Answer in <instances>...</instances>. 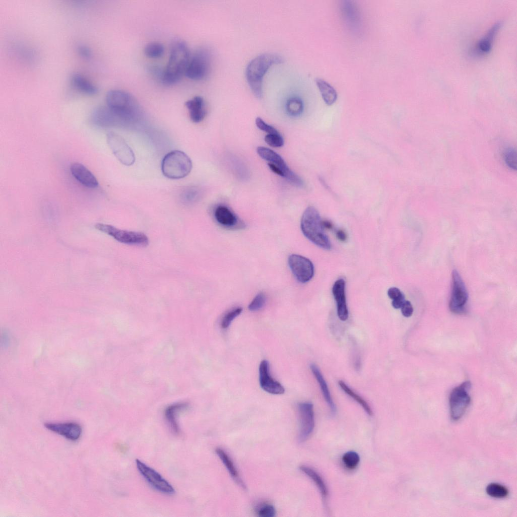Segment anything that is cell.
<instances>
[{
    "label": "cell",
    "mask_w": 517,
    "mask_h": 517,
    "mask_svg": "<svg viewBox=\"0 0 517 517\" xmlns=\"http://www.w3.org/2000/svg\"><path fill=\"white\" fill-rule=\"evenodd\" d=\"M107 141L115 156L122 164L129 166L134 164V154L121 136L114 132H110L107 135Z\"/></svg>",
    "instance_id": "11"
},
{
    "label": "cell",
    "mask_w": 517,
    "mask_h": 517,
    "mask_svg": "<svg viewBox=\"0 0 517 517\" xmlns=\"http://www.w3.org/2000/svg\"><path fill=\"white\" fill-rule=\"evenodd\" d=\"M242 311V308L241 307H237L227 312L222 319L221 322L222 328L223 329L228 328L232 321L239 316Z\"/></svg>",
    "instance_id": "33"
},
{
    "label": "cell",
    "mask_w": 517,
    "mask_h": 517,
    "mask_svg": "<svg viewBox=\"0 0 517 517\" xmlns=\"http://www.w3.org/2000/svg\"><path fill=\"white\" fill-rule=\"evenodd\" d=\"M405 299V297H404V296H403L402 297H400L399 298H398L397 299L393 300L392 302V305L393 307L394 308H396V309L401 308V307L403 303L405 301V299Z\"/></svg>",
    "instance_id": "44"
},
{
    "label": "cell",
    "mask_w": 517,
    "mask_h": 517,
    "mask_svg": "<svg viewBox=\"0 0 517 517\" xmlns=\"http://www.w3.org/2000/svg\"><path fill=\"white\" fill-rule=\"evenodd\" d=\"M298 410L300 419L298 441L302 443L307 439L315 427L313 404L309 402L300 403Z\"/></svg>",
    "instance_id": "14"
},
{
    "label": "cell",
    "mask_w": 517,
    "mask_h": 517,
    "mask_svg": "<svg viewBox=\"0 0 517 517\" xmlns=\"http://www.w3.org/2000/svg\"><path fill=\"white\" fill-rule=\"evenodd\" d=\"M322 225L324 228L330 229L332 228V223L328 221H322Z\"/></svg>",
    "instance_id": "46"
},
{
    "label": "cell",
    "mask_w": 517,
    "mask_h": 517,
    "mask_svg": "<svg viewBox=\"0 0 517 517\" xmlns=\"http://www.w3.org/2000/svg\"><path fill=\"white\" fill-rule=\"evenodd\" d=\"M342 459L344 464L347 469L353 470L358 466L360 457L356 452L349 451L343 454Z\"/></svg>",
    "instance_id": "32"
},
{
    "label": "cell",
    "mask_w": 517,
    "mask_h": 517,
    "mask_svg": "<svg viewBox=\"0 0 517 517\" xmlns=\"http://www.w3.org/2000/svg\"><path fill=\"white\" fill-rule=\"evenodd\" d=\"M315 82L325 102L329 106L333 104L337 98V93L335 89L322 79L316 78Z\"/></svg>",
    "instance_id": "25"
},
{
    "label": "cell",
    "mask_w": 517,
    "mask_h": 517,
    "mask_svg": "<svg viewBox=\"0 0 517 517\" xmlns=\"http://www.w3.org/2000/svg\"><path fill=\"white\" fill-rule=\"evenodd\" d=\"M185 105L187 109L191 120L195 123L202 121L207 113L206 104L203 98L196 96L186 101Z\"/></svg>",
    "instance_id": "19"
},
{
    "label": "cell",
    "mask_w": 517,
    "mask_h": 517,
    "mask_svg": "<svg viewBox=\"0 0 517 517\" xmlns=\"http://www.w3.org/2000/svg\"><path fill=\"white\" fill-rule=\"evenodd\" d=\"M72 85L79 91L88 94L94 95L98 92V88L85 77L78 73H73L71 76Z\"/></svg>",
    "instance_id": "22"
},
{
    "label": "cell",
    "mask_w": 517,
    "mask_h": 517,
    "mask_svg": "<svg viewBox=\"0 0 517 517\" xmlns=\"http://www.w3.org/2000/svg\"><path fill=\"white\" fill-rule=\"evenodd\" d=\"M95 227L98 230L123 243L146 246L149 242L148 237L141 232L121 230L113 226L104 224H97Z\"/></svg>",
    "instance_id": "8"
},
{
    "label": "cell",
    "mask_w": 517,
    "mask_h": 517,
    "mask_svg": "<svg viewBox=\"0 0 517 517\" xmlns=\"http://www.w3.org/2000/svg\"><path fill=\"white\" fill-rule=\"evenodd\" d=\"M266 302V297L263 292L258 293L249 304L248 308L252 312L257 311L262 308Z\"/></svg>",
    "instance_id": "34"
},
{
    "label": "cell",
    "mask_w": 517,
    "mask_h": 517,
    "mask_svg": "<svg viewBox=\"0 0 517 517\" xmlns=\"http://www.w3.org/2000/svg\"><path fill=\"white\" fill-rule=\"evenodd\" d=\"M136 464L140 474L153 488L167 494L174 493L172 486L157 471L139 459L136 460Z\"/></svg>",
    "instance_id": "12"
},
{
    "label": "cell",
    "mask_w": 517,
    "mask_h": 517,
    "mask_svg": "<svg viewBox=\"0 0 517 517\" xmlns=\"http://www.w3.org/2000/svg\"><path fill=\"white\" fill-rule=\"evenodd\" d=\"M165 48L162 44L157 42H152L147 44L144 48L145 55L152 59L159 58L164 53Z\"/></svg>",
    "instance_id": "30"
},
{
    "label": "cell",
    "mask_w": 517,
    "mask_h": 517,
    "mask_svg": "<svg viewBox=\"0 0 517 517\" xmlns=\"http://www.w3.org/2000/svg\"><path fill=\"white\" fill-rule=\"evenodd\" d=\"M215 451L233 480L242 488L245 489L246 486L244 483L240 478L233 462L227 453L220 448H217Z\"/></svg>",
    "instance_id": "23"
},
{
    "label": "cell",
    "mask_w": 517,
    "mask_h": 517,
    "mask_svg": "<svg viewBox=\"0 0 517 517\" xmlns=\"http://www.w3.org/2000/svg\"><path fill=\"white\" fill-rule=\"evenodd\" d=\"M486 491L489 496L497 498H504L508 494V490L505 486L494 483L489 484Z\"/></svg>",
    "instance_id": "31"
},
{
    "label": "cell",
    "mask_w": 517,
    "mask_h": 517,
    "mask_svg": "<svg viewBox=\"0 0 517 517\" xmlns=\"http://www.w3.org/2000/svg\"><path fill=\"white\" fill-rule=\"evenodd\" d=\"M190 58V50L185 42L181 40L174 42L162 75L163 82L171 85L179 82L185 74Z\"/></svg>",
    "instance_id": "2"
},
{
    "label": "cell",
    "mask_w": 517,
    "mask_h": 517,
    "mask_svg": "<svg viewBox=\"0 0 517 517\" xmlns=\"http://www.w3.org/2000/svg\"><path fill=\"white\" fill-rule=\"evenodd\" d=\"M73 177L82 185L90 188L97 187L98 181L94 175L82 164L75 162L70 166Z\"/></svg>",
    "instance_id": "17"
},
{
    "label": "cell",
    "mask_w": 517,
    "mask_h": 517,
    "mask_svg": "<svg viewBox=\"0 0 517 517\" xmlns=\"http://www.w3.org/2000/svg\"><path fill=\"white\" fill-rule=\"evenodd\" d=\"M265 142L270 146L280 147L283 145L284 140L279 133L268 134L265 137Z\"/></svg>",
    "instance_id": "35"
},
{
    "label": "cell",
    "mask_w": 517,
    "mask_h": 517,
    "mask_svg": "<svg viewBox=\"0 0 517 517\" xmlns=\"http://www.w3.org/2000/svg\"><path fill=\"white\" fill-rule=\"evenodd\" d=\"M300 227L304 235L313 243L326 249L331 248L330 241L324 232L322 221L315 208L310 206L304 211Z\"/></svg>",
    "instance_id": "4"
},
{
    "label": "cell",
    "mask_w": 517,
    "mask_h": 517,
    "mask_svg": "<svg viewBox=\"0 0 517 517\" xmlns=\"http://www.w3.org/2000/svg\"><path fill=\"white\" fill-rule=\"evenodd\" d=\"M255 124L258 128L268 134L279 133L278 131L274 127L266 123L260 117H257L256 118Z\"/></svg>",
    "instance_id": "38"
},
{
    "label": "cell",
    "mask_w": 517,
    "mask_h": 517,
    "mask_svg": "<svg viewBox=\"0 0 517 517\" xmlns=\"http://www.w3.org/2000/svg\"><path fill=\"white\" fill-rule=\"evenodd\" d=\"M107 107L119 121H133L141 116L142 110L138 102L130 93L122 90L109 91L106 97Z\"/></svg>",
    "instance_id": "3"
},
{
    "label": "cell",
    "mask_w": 517,
    "mask_h": 517,
    "mask_svg": "<svg viewBox=\"0 0 517 517\" xmlns=\"http://www.w3.org/2000/svg\"><path fill=\"white\" fill-rule=\"evenodd\" d=\"M338 384L341 388H342V389L347 395L351 397L357 402H358L369 416H372L373 415L372 409L366 401H365L357 394L355 393L343 381H339Z\"/></svg>",
    "instance_id": "28"
},
{
    "label": "cell",
    "mask_w": 517,
    "mask_h": 517,
    "mask_svg": "<svg viewBox=\"0 0 517 517\" xmlns=\"http://www.w3.org/2000/svg\"><path fill=\"white\" fill-rule=\"evenodd\" d=\"M345 288V282L343 279L337 280L332 287V293L337 304V315L343 321H346L348 317Z\"/></svg>",
    "instance_id": "16"
},
{
    "label": "cell",
    "mask_w": 517,
    "mask_h": 517,
    "mask_svg": "<svg viewBox=\"0 0 517 517\" xmlns=\"http://www.w3.org/2000/svg\"><path fill=\"white\" fill-rule=\"evenodd\" d=\"M214 216L217 222L223 226L231 228L237 225V217L226 206H218L215 211Z\"/></svg>",
    "instance_id": "21"
},
{
    "label": "cell",
    "mask_w": 517,
    "mask_h": 517,
    "mask_svg": "<svg viewBox=\"0 0 517 517\" xmlns=\"http://www.w3.org/2000/svg\"><path fill=\"white\" fill-rule=\"evenodd\" d=\"M336 236L338 239L342 241H345L346 239V235L342 230H339L337 231Z\"/></svg>",
    "instance_id": "45"
},
{
    "label": "cell",
    "mask_w": 517,
    "mask_h": 517,
    "mask_svg": "<svg viewBox=\"0 0 517 517\" xmlns=\"http://www.w3.org/2000/svg\"><path fill=\"white\" fill-rule=\"evenodd\" d=\"M256 152L263 159L280 168L284 173V178L290 183L297 187L302 186L303 182L302 179L289 168L283 159L278 153L270 148L264 146L257 147Z\"/></svg>",
    "instance_id": "10"
},
{
    "label": "cell",
    "mask_w": 517,
    "mask_h": 517,
    "mask_svg": "<svg viewBox=\"0 0 517 517\" xmlns=\"http://www.w3.org/2000/svg\"><path fill=\"white\" fill-rule=\"evenodd\" d=\"M283 62L279 55L274 53L262 54L252 59L245 69L247 83L253 95L257 98L263 96L264 77L273 65Z\"/></svg>",
    "instance_id": "1"
},
{
    "label": "cell",
    "mask_w": 517,
    "mask_h": 517,
    "mask_svg": "<svg viewBox=\"0 0 517 517\" xmlns=\"http://www.w3.org/2000/svg\"><path fill=\"white\" fill-rule=\"evenodd\" d=\"M197 195V190L195 188H191L184 192L183 197L186 201H192L196 199Z\"/></svg>",
    "instance_id": "40"
},
{
    "label": "cell",
    "mask_w": 517,
    "mask_h": 517,
    "mask_svg": "<svg viewBox=\"0 0 517 517\" xmlns=\"http://www.w3.org/2000/svg\"><path fill=\"white\" fill-rule=\"evenodd\" d=\"M401 309L402 314L405 317H409L412 314L413 307L409 301L405 300L401 307Z\"/></svg>",
    "instance_id": "41"
},
{
    "label": "cell",
    "mask_w": 517,
    "mask_h": 517,
    "mask_svg": "<svg viewBox=\"0 0 517 517\" xmlns=\"http://www.w3.org/2000/svg\"><path fill=\"white\" fill-rule=\"evenodd\" d=\"M288 265L296 279L301 283L309 281L314 274L312 262L302 255L292 254L288 257Z\"/></svg>",
    "instance_id": "13"
},
{
    "label": "cell",
    "mask_w": 517,
    "mask_h": 517,
    "mask_svg": "<svg viewBox=\"0 0 517 517\" xmlns=\"http://www.w3.org/2000/svg\"><path fill=\"white\" fill-rule=\"evenodd\" d=\"M186 406V403H176L169 406L165 410V415L166 420L175 433H179V428L177 421V415L179 411L185 408Z\"/></svg>",
    "instance_id": "27"
},
{
    "label": "cell",
    "mask_w": 517,
    "mask_h": 517,
    "mask_svg": "<svg viewBox=\"0 0 517 517\" xmlns=\"http://www.w3.org/2000/svg\"><path fill=\"white\" fill-rule=\"evenodd\" d=\"M504 160L507 166L512 169H516L517 158L516 151L511 148L507 149L504 153Z\"/></svg>",
    "instance_id": "36"
},
{
    "label": "cell",
    "mask_w": 517,
    "mask_h": 517,
    "mask_svg": "<svg viewBox=\"0 0 517 517\" xmlns=\"http://www.w3.org/2000/svg\"><path fill=\"white\" fill-rule=\"evenodd\" d=\"M299 469L308 476L315 483L322 495L323 500L324 501H326L328 496V490L322 477L315 470L308 466H301L299 467Z\"/></svg>",
    "instance_id": "26"
},
{
    "label": "cell",
    "mask_w": 517,
    "mask_h": 517,
    "mask_svg": "<svg viewBox=\"0 0 517 517\" xmlns=\"http://www.w3.org/2000/svg\"><path fill=\"white\" fill-rule=\"evenodd\" d=\"M286 110L287 113L291 116H299L303 110L302 100L298 97H290L286 102Z\"/></svg>",
    "instance_id": "29"
},
{
    "label": "cell",
    "mask_w": 517,
    "mask_h": 517,
    "mask_svg": "<svg viewBox=\"0 0 517 517\" xmlns=\"http://www.w3.org/2000/svg\"><path fill=\"white\" fill-rule=\"evenodd\" d=\"M502 25V22L499 21L491 27L485 36L478 41L475 49L474 55H482L490 50L492 42Z\"/></svg>",
    "instance_id": "20"
},
{
    "label": "cell",
    "mask_w": 517,
    "mask_h": 517,
    "mask_svg": "<svg viewBox=\"0 0 517 517\" xmlns=\"http://www.w3.org/2000/svg\"><path fill=\"white\" fill-rule=\"evenodd\" d=\"M388 295L392 300L404 296L401 291L396 287L389 288L388 290Z\"/></svg>",
    "instance_id": "42"
},
{
    "label": "cell",
    "mask_w": 517,
    "mask_h": 517,
    "mask_svg": "<svg viewBox=\"0 0 517 517\" xmlns=\"http://www.w3.org/2000/svg\"><path fill=\"white\" fill-rule=\"evenodd\" d=\"M259 381L261 388L269 393L282 394L285 392L284 387L270 375V365L267 360H263L260 363Z\"/></svg>",
    "instance_id": "15"
},
{
    "label": "cell",
    "mask_w": 517,
    "mask_h": 517,
    "mask_svg": "<svg viewBox=\"0 0 517 517\" xmlns=\"http://www.w3.org/2000/svg\"><path fill=\"white\" fill-rule=\"evenodd\" d=\"M257 514L261 517H273L276 514L275 508L271 504H263L256 511Z\"/></svg>",
    "instance_id": "37"
},
{
    "label": "cell",
    "mask_w": 517,
    "mask_h": 517,
    "mask_svg": "<svg viewBox=\"0 0 517 517\" xmlns=\"http://www.w3.org/2000/svg\"><path fill=\"white\" fill-rule=\"evenodd\" d=\"M192 162L184 152L173 150L167 153L162 163V170L166 177L179 179L187 176L192 169Z\"/></svg>",
    "instance_id": "5"
},
{
    "label": "cell",
    "mask_w": 517,
    "mask_h": 517,
    "mask_svg": "<svg viewBox=\"0 0 517 517\" xmlns=\"http://www.w3.org/2000/svg\"><path fill=\"white\" fill-rule=\"evenodd\" d=\"M77 51L79 56L85 59H89L91 57V51L86 45L83 44L78 45L77 47Z\"/></svg>",
    "instance_id": "39"
},
{
    "label": "cell",
    "mask_w": 517,
    "mask_h": 517,
    "mask_svg": "<svg viewBox=\"0 0 517 517\" xmlns=\"http://www.w3.org/2000/svg\"><path fill=\"white\" fill-rule=\"evenodd\" d=\"M45 426L48 430L71 440H77L82 431L81 427L74 423H46Z\"/></svg>",
    "instance_id": "18"
},
{
    "label": "cell",
    "mask_w": 517,
    "mask_h": 517,
    "mask_svg": "<svg viewBox=\"0 0 517 517\" xmlns=\"http://www.w3.org/2000/svg\"><path fill=\"white\" fill-rule=\"evenodd\" d=\"M310 368L313 375L319 384L324 397L329 405L331 412L332 414H334L336 412V407L332 400L328 386L323 375L315 365L312 364Z\"/></svg>",
    "instance_id": "24"
},
{
    "label": "cell",
    "mask_w": 517,
    "mask_h": 517,
    "mask_svg": "<svg viewBox=\"0 0 517 517\" xmlns=\"http://www.w3.org/2000/svg\"><path fill=\"white\" fill-rule=\"evenodd\" d=\"M211 63L212 57L209 50L200 48L191 57L185 75L193 80H203L211 71Z\"/></svg>",
    "instance_id": "6"
},
{
    "label": "cell",
    "mask_w": 517,
    "mask_h": 517,
    "mask_svg": "<svg viewBox=\"0 0 517 517\" xmlns=\"http://www.w3.org/2000/svg\"><path fill=\"white\" fill-rule=\"evenodd\" d=\"M268 166L269 168L271 169V170L273 171L274 173L281 177H284V175L283 171L278 166L270 163H268Z\"/></svg>",
    "instance_id": "43"
},
{
    "label": "cell",
    "mask_w": 517,
    "mask_h": 517,
    "mask_svg": "<svg viewBox=\"0 0 517 517\" xmlns=\"http://www.w3.org/2000/svg\"><path fill=\"white\" fill-rule=\"evenodd\" d=\"M470 381H466L453 389L449 397L450 412L454 421L460 419L464 413L470 401L469 391L471 388Z\"/></svg>",
    "instance_id": "7"
},
{
    "label": "cell",
    "mask_w": 517,
    "mask_h": 517,
    "mask_svg": "<svg viewBox=\"0 0 517 517\" xmlns=\"http://www.w3.org/2000/svg\"><path fill=\"white\" fill-rule=\"evenodd\" d=\"M468 299V293L464 283L456 270L452 273V290L449 308L455 314L464 312V305Z\"/></svg>",
    "instance_id": "9"
}]
</instances>
